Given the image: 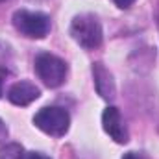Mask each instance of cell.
Segmentation results:
<instances>
[{"label": "cell", "instance_id": "cell-4", "mask_svg": "<svg viewBox=\"0 0 159 159\" xmlns=\"http://www.w3.org/2000/svg\"><path fill=\"white\" fill-rule=\"evenodd\" d=\"M35 72L48 87H59L67 78V63L48 52H43L35 57Z\"/></svg>", "mask_w": 159, "mask_h": 159}, {"label": "cell", "instance_id": "cell-7", "mask_svg": "<svg viewBox=\"0 0 159 159\" xmlns=\"http://www.w3.org/2000/svg\"><path fill=\"white\" fill-rule=\"evenodd\" d=\"M41 94L39 87L32 81H17L7 91V100L15 106H28L34 100H37Z\"/></svg>", "mask_w": 159, "mask_h": 159}, {"label": "cell", "instance_id": "cell-6", "mask_svg": "<svg viewBox=\"0 0 159 159\" xmlns=\"http://www.w3.org/2000/svg\"><path fill=\"white\" fill-rule=\"evenodd\" d=\"M93 78H94V87L98 91V94L104 100H113L117 94V87H115V80L113 74L106 69L104 63H94L93 65Z\"/></svg>", "mask_w": 159, "mask_h": 159}, {"label": "cell", "instance_id": "cell-12", "mask_svg": "<svg viewBox=\"0 0 159 159\" xmlns=\"http://www.w3.org/2000/svg\"><path fill=\"white\" fill-rule=\"evenodd\" d=\"M26 159H50V157H48V156H44V154H41V152H30Z\"/></svg>", "mask_w": 159, "mask_h": 159}, {"label": "cell", "instance_id": "cell-10", "mask_svg": "<svg viewBox=\"0 0 159 159\" xmlns=\"http://www.w3.org/2000/svg\"><path fill=\"white\" fill-rule=\"evenodd\" d=\"M113 2H115V4L119 6L120 9H128V7H129V6H131V4H133L135 0H113Z\"/></svg>", "mask_w": 159, "mask_h": 159}, {"label": "cell", "instance_id": "cell-8", "mask_svg": "<svg viewBox=\"0 0 159 159\" xmlns=\"http://www.w3.org/2000/svg\"><path fill=\"white\" fill-rule=\"evenodd\" d=\"M0 159H24V150L17 143H9L0 148Z\"/></svg>", "mask_w": 159, "mask_h": 159}, {"label": "cell", "instance_id": "cell-5", "mask_svg": "<svg viewBox=\"0 0 159 159\" xmlns=\"http://www.w3.org/2000/svg\"><path fill=\"white\" fill-rule=\"evenodd\" d=\"M102 126L106 129V133L119 144H126L128 139H129V133H128V128H126V122L122 119L120 111L117 107H107L102 115Z\"/></svg>", "mask_w": 159, "mask_h": 159}, {"label": "cell", "instance_id": "cell-3", "mask_svg": "<svg viewBox=\"0 0 159 159\" xmlns=\"http://www.w3.org/2000/svg\"><path fill=\"white\" fill-rule=\"evenodd\" d=\"M34 124L39 128L41 131L52 135V137H63L69 131L70 126V115L63 107H43L35 113Z\"/></svg>", "mask_w": 159, "mask_h": 159}, {"label": "cell", "instance_id": "cell-13", "mask_svg": "<svg viewBox=\"0 0 159 159\" xmlns=\"http://www.w3.org/2000/svg\"><path fill=\"white\" fill-rule=\"evenodd\" d=\"M2 81H4V72L0 70V94H2Z\"/></svg>", "mask_w": 159, "mask_h": 159}, {"label": "cell", "instance_id": "cell-1", "mask_svg": "<svg viewBox=\"0 0 159 159\" xmlns=\"http://www.w3.org/2000/svg\"><path fill=\"white\" fill-rule=\"evenodd\" d=\"M70 35H72V39L76 41L80 46H83L87 50L98 48L102 44V39H104L102 26H100L98 19L94 15H91V13L78 15V17L72 19Z\"/></svg>", "mask_w": 159, "mask_h": 159}, {"label": "cell", "instance_id": "cell-2", "mask_svg": "<svg viewBox=\"0 0 159 159\" xmlns=\"http://www.w3.org/2000/svg\"><path fill=\"white\" fill-rule=\"evenodd\" d=\"M13 26L24 37L30 39H43L50 32V17L41 11H28L17 9L13 13Z\"/></svg>", "mask_w": 159, "mask_h": 159}, {"label": "cell", "instance_id": "cell-9", "mask_svg": "<svg viewBox=\"0 0 159 159\" xmlns=\"http://www.w3.org/2000/svg\"><path fill=\"white\" fill-rule=\"evenodd\" d=\"M122 159H148V157L144 154H141V152H128V154H124Z\"/></svg>", "mask_w": 159, "mask_h": 159}, {"label": "cell", "instance_id": "cell-14", "mask_svg": "<svg viewBox=\"0 0 159 159\" xmlns=\"http://www.w3.org/2000/svg\"><path fill=\"white\" fill-rule=\"evenodd\" d=\"M0 2H7V0H0Z\"/></svg>", "mask_w": 159, "mask_h": 159}, {"label": "cell", "instance_id": "cell-11", "mask_svg": "<svg viewBox=\"0 0 159 159\" xmlns=\"http://www.w3.org/2000/svg\"><path fill=\"white\" fill-rule=\"evenodd\" d=\"M7 139V128L4 124V120H0V141H6Z\"/></svg>", "mask_w": 159, "mask_h": 159}]
</instances>
